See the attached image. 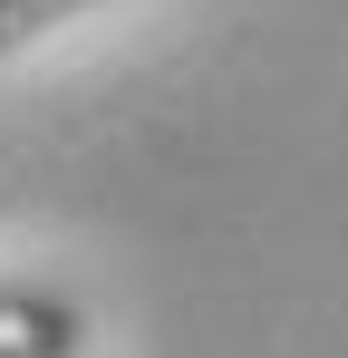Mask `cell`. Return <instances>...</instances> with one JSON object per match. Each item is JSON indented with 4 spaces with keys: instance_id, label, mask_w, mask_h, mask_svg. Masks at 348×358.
Here are the masks:
<instances>
[{
    "instance_id": "obj_1",
    "label": "cell",
    "mask_w": 348,
    "mask_h": 358,
    "mask_svg": "<svg viewBox=\"0 0 348 358\" xmlns=\"http://www.w3.org/2000/svg\"><path fill=\"white\" fill-rule=\"evenodd\" d=\"M78 339H87L78 300L39 281H0V358H78Z\"/></svg>"
},
{
    "instance_id": "obj_2",
    "label": "cell",
    "mask_w": 348,
    "mask_h": 358,
    "mask_svg": "<svg viewBox=\"0 0 348 358\" xmlns=\"http://www.w3.org/2000/svg\"><path fill=\"white\" fill-rule=\"evenodd\" d=\"M78 10H97V0H0V59L29 49V39L58 29V20H78Z\"/></svg>"
}]
</instances>
